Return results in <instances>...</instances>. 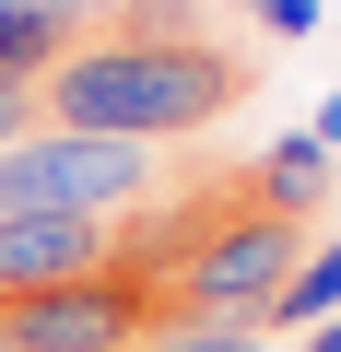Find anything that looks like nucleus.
Instances as JSON below:
<instances>
[{
    "instance_id": "f257e3e1",
    "label": "nucleus",
    "mask_w": 341,
    "mask_h": 352,
    "mask_svg": "<svg viewBox=\"0 0 341 352\" xmlns=\"http://www.w3.org/2000/svg\"><path fill=\"white\" fill-rule=\"evenodd\" d=\"M259 59L224 47L189 0H153L130 24H94L71 36V59L36 82V118L48 129H106V141H189V129H224L247 106Z\"/></svg>"
},
{
    "instance_id": "f03ea898",
    "label": "nucleus",
    "mask_w": 341,
    "mask_h": 352,
    "mask_svg": "<svg viewBox=\"0 0 341 352\" xmlns=\"http://www.w3.org/2000/svg\"><path fill=\"white\" fill-rule=\"evenodd\" d=\"M153 141H106V129H24L12 153H0V212H141L153 200Z\"/></svg>"
},
{
    "instance_id": "7ed1b4c3",
    "label": "nucleus",
    "mask_w": 341,
    "mask_h": 352,
    "mask_svg": "<svg viewBox=\"0 0 341 352\" xmlns=\"http://www.w3.org/2000/svg\"><path fill=\"white\" fill-rule=\"evenodd\" d=\"M106 258H118V223H94V212H0V305L59 294Z\"/></svg>"
},
{
    "instance_id": "20e7f679",
    "label": "nucleus",
    "mask_w": 341,
    "mask_h": 352,
    "mask_svg": "<svg viewBox=\"0 0 341 352\" xmlns=\"http://www.w3.org/2000/svg\"><path fill=\"white\" fill-rule=\"evenodd\" d=\"M236 188L271 212V223H318V200H329V141H306V129H282L247 176H236Z\"/></svg>"
},
{
    "instance_id": "39448f33",
    "label": "nucleus",
    "mask_w": 341,
    "mask_h": 352,
    "mask_svg": "<svg viewBox=\"0 0 341 352\" xmlns=\"http://www.w3.org/2000/svg\"><path fill=\"white\" fill-rule=\"evenodd\" d=\"M329 317H341V235H306V258H294V282L271 294L259 340H306V329H329Z\"/></svg>"
},
{
    "instance_id": "423d86ee",
    "label": "nucleus",
    "mask_w": 341,
    "mask_h": 352,
    "mask_svg": "<svg viewBox=\"0 0 341 352\" xmlns=\"http://www.w3.org/2000/svg\"><path fill=\"white\" fill-rule=\"evenodd\" d=\"M59 59H71V24L48 0H0V94H36Z\"/></svg>"
},
{
    "instance_id": "0eeeda50",
    "label": "nucleus",
    "mask_w": 341,
    "mask_h": 352,
    "mask_svg": "<svg viewBox=\"0 0 341 352\" xmlns=\"http://www.w3.org/2000/svg\"><path fill=\"white\" fill-rule=\"evenodd\" d=\"M130 352H271L259 329H153V340H130Z\"/></svg>"
},
{
    "instance_id": "6e6552de",
    "label": "nucleus",
    "mask_w": 341,
    "mask_h": 352,
    "mask_svg": "<svg viewBox=\"0 0 341 352\" xmlns=\"http://www.w3.org/2000/svg\"><path fill=\"white\" fill-rule=\"evenodd\" d=\"M259 36H318V0H247Z\"/></svg>"
},
{
    "instance_id": "1a4fd4ad",
    "label": "nucleus",
    "mask_w": 341,
    "mask_h": 352,
    "mask_svg": "<svg viewBox=\"0 0 341 352\" xmlns=\"http://www.w3.org/2000/svg\"><path fill=\"white\" fill-rule=\"evenodd\" d=\"M24 129H36V94H0V153H12Z\"/></svg>"
}]
</instances>
